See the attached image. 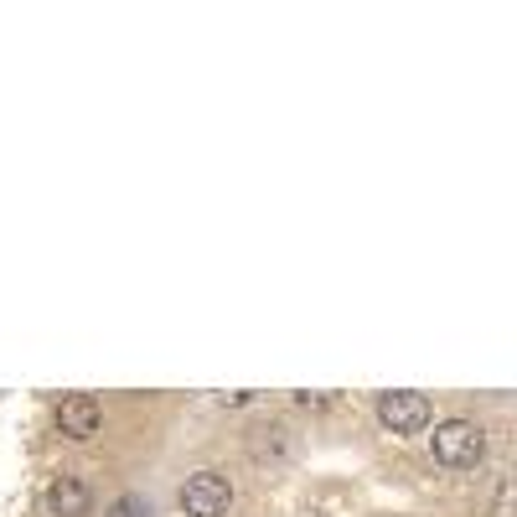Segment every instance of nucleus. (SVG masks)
I'll use <instances>...</instances> for the list:
<instances>
[{
  "instance_id": "6",
  "label": "nucleus",
  "mask_w": 517,
  "mask_h": 517,
  "mask_svg": "<svg viewBox=\"0 0 517 517\" xmlns=\"http://www.w3.org/2000/svg\"><path fill=\"white\" fill-rule=\"evenodd\" d=\"M285 435H290L285 424H269V430H254V455H269V450L285 455V450H290V440H285Z\"/></svg>"
},
{
  "instance_id": "4",
  "label": "nucleus",
  "mask_w": 517,
  "mask_h": 517,
  "mask_svg": "<svg viewBox=\"0 0 517 517\" xmlns=\"http://www.w3.org/2000/svg\"><path fill=\"white\" fill-rule=\"evenodd\" d=\"M104 424V409L94 393H68L63 404H57V430H63L68 440H94Z\"/></svg>"
},
{
  "instance_id": "2",
  "label": "nucleus",
  "mask_w": 517,
  "mask_h": 517,
  "mask_svg": "<svg viewBox=\"0 0 517 517\" xmlns=\"http://www.w3.org/2000/svg\"><path fill=\"white\" fill-rule=\"evenodd\" d=\"M228 507H233V481L218 471H197L181 486V512L187 517H228Z\"/></svg>"
},
{
  "instance_id": "3",
  "label": "nucleus",
  "mask_w": 517,
  "mask_h": 517,
  "mask_svg": "<svg viewBox=\"0 0 517 517\" xmlns=\"http://www.w3.org/2000/svg\"><path fill=\"white\" fill-rule=\"evenodd\" d=\"M378 419L393 435H419L424 424L435 419V409H430L424 393H378Z\"/></svg>"
},
{
  "instance_id": "7",
  "label": "nucleus",
  "mask_w": 517,
  "mask_h": 517,
  "mask_svg": "<svg viewBox=\"0 0 517 517\" xmlns=\"http://www.w3.org/2000/svg\"><path fill=\"white\" fill-rule=\"evenodd\" d=\"M109 517H156V512H150V502H145V497H135V492H130V497H119V502L109 507Z\"/></svg>"
},
{
  "instance_id": "8",
  "label": "nucleus",
  "mask_w": 517,
  "mask_h": 517,
  "mask_svg": "<svg viewBox=\"0 0 517 517\" xmlns=\"http://www.w3.org/2000/svg\"><path fill=\"white\" fill-rule=\"evenodd\" d=\"M295 404H300V409H331L337 399H326V393H295Z\"/></svg>"
},
{
  "instance_id": "1",
  "label": "nucleus",
  "mask_w": 517,
  "mask_h": 517,
  "mask_svg": "<svg viewBox=\"0 0 517 517\" xmlns=\"http://www.w3.org/2000/svg\"><path fill=\"white\" fill-rule=\"evenodd\" d=\"M435 461L440 466H450V471H466V466H476L481 455H486V430L476 419H445V424H435Z\"/></svg>"
},
{
  "instance_id": "5",
  "label": "nucleus",
  "mask_w": 517,
  "mask_h": 517,
  "mask_svg": "<svg viewBox=\"0 0 517 517\" xmlns=\"http://www.w3.org/2000/svg\"><path fill=\"white\" fill-rule=\"evenodd\" d=\"M88 507H94V497H88V486L78 476H57L47 486V512L52 517H88Z\"/></svg>"
}]
</instances>
